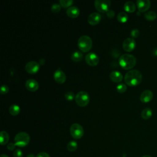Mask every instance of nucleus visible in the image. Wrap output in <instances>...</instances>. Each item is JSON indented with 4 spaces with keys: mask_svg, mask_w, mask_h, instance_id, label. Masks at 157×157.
I'll return each instance as SVG.
<instances>
[{
    "mask_svg": "<svg viewBox=\"0 0 157 157\" xmlns=\"http://www.w3.org/2000/svg\"><path fill=\"white\" fill-rule=\"evenodd\" d=\"M142 80V75L140 71L136 69L129 71L124 77V82L129 86H135L139 85Z\"/></svg>",
    "mask_w": 157,
    "mask_h": 157,
    "instance_id": "f257e3e1",
    "label": "nucleus"
},
{
    "mask_svg": "<svg viewBox=\"0 0 157 157\" xmlns=\"http://www.w3.org/2000/svg\"><path fill=\"white\" fill-rule=\"evenodd\" d=\"M118 63L123 69L129 70L136 66V58L132 55L123 54L119 58Z\"/></svg>",
    "mask_w": 157,
    "mask_h": 157,
    "instance_id": "f03ea898",
    "label": "nucleus"
},
{
    "mask_svg": "<svg viewBox=\"0 0 157 157\" xmlns=\"http://www.w3.org/2000/svg\"><path fill=\"white\" fill-rule=\"evenodd\" d=\"M78 48L84 53L90 51L93 46V41L88 36L83 35L79 37L77 42Z\"/></svg>",
    "mask_w": 157,
    "mask_h": 157,
    "instance_id": "7ed1b4c3",
    "label": "nucleus"
},
{
    "mask_svg": "<svg viewBox=\"0 0 157 157\" xmlns=\"http://www.w3.org/2000/svg\"><path fill=\"white\" fill-rule=\"evenodd\" d=\"M15 144L20 147L26 146L30 141V136L26 132H20L14 137Z\"/></svg>",
    "mask_w": 157,
    "mask_h": 157,
    "instance_id": "20e7f679",
    "label": "nucleus"
},
{
    "mask_svg": "<svg viewBox=\"0 0 157 157\" xmlns=\"http://www.w3.org/2000/svg\"><path fill=\"white\" fill-rule=\"evenodd\" d=\"M75 101L78 106L85 107L90 102V96L87 92L81 91L78 92L75 95Z\"/></svg>",
    "mask_w": 157,
    "mask_h": 157,
    "instance_id": "39448f33",
    "label": "nucleus"
},
{
    "mask_svg": "<svg viewBox=\"0 0 157 157\" xmlns=\"http://www.w3.org/2000/svg\"><path fill=\"white\" fill-rule=\"evenodd\" d=\"M70 133L71 136L75 139H79L84 134L83 127L78 123H74L71 126Z\"/></svg>",
    "mask_w": 157,
    "mask_h": 157,
    "instance_id": "423d86ee",
    "label": "nucleus"
},
{
    "mask_svg": "<svg viewBox=\"0 0 157 157\" xmlns=\"http://www.w3.org/2000/svg\"><path fill=\"white\" fill-rule=\"evenodd\" d=\"M111 2L109 0H96L94 1V6L96 9L102 13L107 12L110 7Z\"/></svg>",
    "mask_w": 157,
    "mask_h": 157,
    "instance_id": "0eeeda50",
    "label": "nucleus"
},
{
    "mask_svg": "<svg viewBox=\"0 0 157 157\" xmlns=\"http://www.w3.org/2000/svg\"><path fill=\"white\" fill-rule=\"evenodd\" d=\"M40 67V64L34 61H31L28 62L25 67L26 71L30 74H34L37 73Z\"/></svg>",
    "mask_w": 157,
    "mask_h": 157,
    "instance_id": "6e6552de",
    "label": "nucleus"
},
{
    "mask_svg": "<svg viewBox=\"0 0 157 157\" xmlns=\"http://www.w3.org/2000/svg\"><path fill=\"white\" fill-rule=\"evenodd\" d=\"M122 47L124 51L131 52L133 51L136 47V41L133 38L128 37L123 42Z\"/></svg>",
    "mask_w": 157,
    "mask_h": 157,
    "instance_id": "1a4fd4ad",
    "label": "nucleus"
},
{
    "mask_svg": "<svg viewBox=\"0 0 157 157\" xmlns=\"http://www.w3.org/2000/svg\"><path fill=\"white\" fill-rule=\"evenodd\" d=\"M85 59L86 63L91 66H95L98 65L99 61L98 56L96 53L93 52L89 53L87 55H86Z\"/></svg>",
    "mask_w": 157,
    "mask_h": 157,
    "instance_id": "9d476101",
    "label": "nucleus"
},
{
    "mask_svg": "<svg viewBox=\"0 0 157 157\" xmlns=\"http://www.w3.org/2000/svg\"><path fill=\"white\" fill-rule=\"evenodd\" d=\"M53 78L56 82L59 84H63L66 82V75L61 69L58 68L55 71L53 74Z\"/></svg>",
    "mask_w": 157,
    "mask_h": 157,
    "instance_id": "9b49d317",
    "label": "nucleus"
},
{
    "mask_svg": "<svg viewBox=\"0 0 157 157\" xmlns=\"http://www.w3.org/2000/svg\"><path fill=\"white\" fill-rule=\"evenodd\" d=\"M136 4L138 10L140 12H144L149 9L151 6V2L149 0H137Z\"/></svg>",
    "mask_w": 157,
    "mask_h": 157,
    "instance_id": "f8f14e48",
    "label": "nucleus"
},
{
    "mask_svg": "<svg viewBox=\"0 0 157 157\" xmlns=\"http://www.w3.org/2000/svg\"><path fill=\"white\" fill-rule=\"evenodd\" d=\"M101 20V15L98 12H93L88 17V22L91 25H98Z\"/></svg>",
    "mask_w": 157,
    "mask_h": 157,
    "instance_id": "ddd939ff",
    "label": "nucleus"
},
{
    "mask_svg": "<svg viewBox=\"0 0 157 157\" xmlns=\"http://www.w3.org/2000/svg\"><path fill=\"white\" fill-rule=\"evenodd\" d=\"M26 88L31 92L36 91L38 90L39 85L38 82L34 79H28L25 82Z\"/></svg>",
    "mask_w": 157,
    "mask_h": 157,
    "instance_id": "4468645a",
    "label": "nucleus"
},
{
    "mask_svg": "<svg viewBox=\"0 0 157 157\" xmlns=\"http://www.w3.org/2000/svg\"><path fill=\"white\" fill-rule=\"evenodd\" d=\"M153 94L151 91L147 90H144L140 96V100L142 103H147L152 100Z\"/></svg>",
    "mask_w": 157,
    "mask_h": 157,
    "instance_id": "2eb2a0df",
    "label": "nucleus"
},
{
    "mask_svg": "<svg viewBox=\"0 0 157 157\" xmlns=\"http://www.w3.org/2000/svg\"><path fill=\"white\" fill-rule=\"evenodd\" d=\"M67 15L72 18H75L78 17L80 14V10L76 6H71L66 10Z\"/></svg>",
    "mask_w": 157,
    "mask_h": 157,
    "instance_id": "dca6fc26",
    "label": "nucleus"
},
{
    "mask_svg": "<svg viewBox=\"0 0 157 157\" xmlns=\"http://www.w3.org/2000/svg\"><path fill=\"white\" fill-rule=\"evenodd\" d=\"M110 80L115 83H120L123 80V75L121 72L117 71H112L110 74Z\"/></svg>",
    "mask_w": 157,
    "mask_h": 157,
    "instance_id": "f3484780",
    "label": "nucleus"
},
{
    "mask_svg": "<svg viewBox=\"0 0 157 157\" xmlns=\"http://www.w3.org/2000/svg\"><path fill=\"white\" fill-rule=\"evenodd\" d=\"M124 10L129 13L134 12L136 10V5L132 1H127L124 3L123 6Z\"/></svg>",
    "mask_w": 157,
    "mask_h": 157,
    "instance_id": "a211bd4d",
    "label": "nucleus"
},
{
    "mask_svg": "<svg viewBox=\"0 0 157 157\" xmlns=\"http://www.w3.org/2000/svg\"><path fill=\"white\" fill-rule=\"evenodd\" d=\"M9 112L13 116L18 115L20 112V107L17 104H12L9 108Z\"/></svg>",
    "mask_w": 157,
    "mask_h": 157,
    "instance_id": "6ab92c4d",
    "label": "nucleus"
},
{
    "mask_svg": "<svg viewBox=\"0 0 157 157\" xmlns=\"http://www.w3.org/2000/svg\"><path fill=\"white\" fill-rule=\"evenodd\" d=\"M9 140V134L5 131H2L0 133V142L2 145H6L7 144Z\"/></svg>",
    "mask_w": 157,
    "mask_h": 157,
    "instance_id": "aec40b11",
    "label": "nucleus"
},
{
    "mask_svg": "<svg viewBox=\"0 0 157 157\" xmlns=\"http://www.w3.org/2000/svg\"><path fill=\"white\" fill-rule=\"evenodd\" d=\"M152 115V110L150 108L147 107L143 109L141 112V117L144 120H148Z\"/></svg>",
    "mask_w": 157,
    "mask_h": 157,
    "instance_id": "412c9836",
    "label": "nucleus"
},
{
    "mask_svg": "<svg viewBox=\"0 0 157 157\" xmlns=\"http://www.w3.org/2000/svg\"><path fill=\"white\" fill-rule=\"evenodd\" d=\"M83 58V53L79 51L74 52L71 55V59L74 62H79Z\"/></svg>",
    "mask_w": 157,
    "mask_h": 157,
    "instance_id": "4be33fe9",
    "label": "nucleus"
},
{
    "mask_svg": "<svg viewBox=\"0 0 157 157\" xmlns=\"http://www.w3.org/2000/svg\"><path fill=\"white\" fill-rule=\"evenodd\" d=\"M156 13L154 11H148L144 15L145 18L148 21H153L156 18Z\"/></svg>",
    "mask_w": 157,
    "mask_h": 157,
    "instance_id": "5701e85b",
    "label": "nucleus"
},
{
    "mask_svg": "<svg viewBox=\"0 0 157 157\" xmlns=\"http://www.w3.org/2000/svg\"><path fill=\"white\" fill-rule=\"evenodd\" d=\"M117 20L120 23H125L128 20V15L126 12H121L117 15Z\"/></svg>",
    "mask_w": 157,
    "mask_h": 157,
    "instance_id": "b1692460",
    "label": "nucleus"
},
{
    "mask_svg": "<svg viewBox=\"0 0 157 157\" xmlns=\"http://www.w3.org/2000/svg\"><path fill=\"white\" fill-rule=\"evenodd\" d=\"M77 148V143L74 140H72L69 142L67 145V149L68 151L71 152L75 151Z\"/></svg>",
    "mask_w": 157,
    "mask_h": 157,
    "instance_id": "393cba45",
    "label": "nucleus"
},
{
    "mask_svg": "<svg viewBox=\"0 0 157 157\" xmlns=\"http://www.w3.org/2000/svg\"><path fill=\"white\" fill-rule=\"evenodd\" d=\"M59 2V4L61 5V6H62L64 8L70 7L71 6L74 2V1L72 0H60Z\"/></svg>",
    "mask_w": 157,
    "mask_h": 157,
    "instance_id": "a878e982",
    "label": "nucleus"
},
{
    "mask_svg": "<svg viewBox=\"0 0 157 157\" xmlns=\"http://www.w3.org/2000/svg\"><path fill=\"white\" fill-rule=\"evenodd\" d=\"M117 91L120 93H124L127 90V86L124 83H119L117 86Z\"/></svg>",
    "mask_w": 157,
    "mask_h": 157,
    "instance_id": "bb28decb",
    "label": "nucleus"
},
{
    "mask_svg": "<svg viewBox=\"0 0 157 157\" xmlns=\"http://www.w3.org/2000/svg\"><path fill=\"white\" fill-rule=\"evenodd\" d=\"M64 98L67 101H72L75 98V96L72 91H67L65 93Z\"/></svg>",
    "mask_w": 157,
    "mask_h": 157,
    "instance_id": "cd10ccee",
    "label": "nucleus"
},
{
    "mask_svg": "<svg viewBox=\"0 0 157 157\" xmlns=\"http://www.w3.org/2000/svg\"><path fill=\"white\" fill-rule=\"evenodd\" d=\"M61 10V5L59 4H53L51 7V10L53 13H58Z\"/></svg>",
    "mask_w": 157,
    "mask_h": 157,
    "instance_id": "c85d7f7f",
    "label": "nucleus"
},
{
    "mask_svg": "<svg viewBox=\"0 0 157 157\" xmlns=\"http://www.w3.org/2000/svg\"><path fill=\"white\" fill-rule=\"evenodd\" d=\"M9 91V86L6 85H2L1 87V94H6Z\"/></svg>",
    "mask_w": 157,
    "mask_h": 157,
    "instance_id": "c756f323",
    "label": "nucleus"
},
{
    "mask_svg": "<svg viewBox=\"0 0 157 157\" xmlns=\"http://www.w3.org/2000/svg\"><path fill=\"white\" fill-rule=\"evenodd\" d=\"M140 34V32L139 29H133L131 31V36L132 38H136Z\"/></svg>",
    "mask_w": 157,
    "mask_h": 157,
    "instance_id": "7c9ffc66",
    "label": "nucleus"
},
{
    "mask_svg": "<svg viewBox=\"0 0 157 157\" xmlns=\"http://www.w3.org/2000/svg\"><path fill=\"white\" fill-rule=\"evenodd\" d=\"M23 156V153L21 150L20 149H16L13 151V157H22Z\"/></svg>",
    "mask_w": 157,
    "mask_h": 157,
    "instance_id": "2f4dec72",
    "label": "nucleus"
},
{
    "mask_svg": "<svg viewBox=\"0 0 157 157\" xmlns=\"http://www.w3.org/2000/svg\"><path fill=\"white\" fill-rule=\"evenodd\" d=\"M106 13L107 17L109 18H112L115 16V12L113 10H109Z\"/></svg>",
    "mask_w": 157,
    "mask_h": 157,
    "instance_id": "473e14b6",
    "label": "nucleus"
},
{
    "mask_svg": "<svg viewBox=\"0 0 157 157\" xmlns=\"http://www.w3.org/2000/svg\"><path fill=\"white\" fill-rule=\"evenodd\" d=\"M15 146H16V145H15L14 143H13V142H10L9 144H8L7 147V149H8L9 150L12 151V150H13L15 149Z\"/></svg>",
    "mask_w": 157,
    "mask_h": 157,
    "instance_id": "72a5a7b5",
    "label": "nucleus"
},
{
    "mask_svg": "<svg viewBox=\"0 0 157 157\" xmlns=\"http://www.w3.org/2000/svg\"><path fill=\"white\" fill-rule=\"evenodd\" d=\"M36 157H50V156L48 153L45 152H40L37 155Z\"/></svg>",
    "mask_w": 157,
    "mask_h": 157,
    "instance_id": "f704fd0d",
    "label": "nucleus"
},
{
    "mask_svg": "<svg viewBox=\"0 0 157 157\" xmlns=\"http://www.w3.org/2000/svg\"><path fill=\"white\" fill-rule=\"evenodd\" d=\"M151 54L155 56H157V48L153 49V50L151 52Z\"/></svg>",
    "mask_w": 157,
    "mask_h": 157,
    "instance_id": "c9c22d12",
    "label": "nucleus"
},
{
    "mask_svg": "<svg viewBox=\"0 0 157 157\" xmlns=\"http://www.w3.org/2000/svg\"><path fill=\"white\" fill-rule=\"evenodd\" d=\"M45 63V59H43V58H42V59H40V61H39V64H44Z\"/></svg>",
    "mask_w": 157,
    "mask_h": 157,
    "instance_id": "e433bc0d",
    "label": "nucleus"
},
{
    "mask_svg": "<svg viewBox=\"0 0 157 157\" xmlns=\"http://www.w3.org/2000/svg\"><path fill=\"white\" fill-rule=\"evenodd\" d=\"M27 157H35V156H34L33 154L31 153V154H29V155L27 156Z\"/></svg>",
    "mask_w": 157,
    "mask_h": 157,
    "instance_id": "4c0bfd02",
    "label": "nucleus"
},
{
    "mask_svg": "<svg viewBox=\"0 0 157 157\" xmlns=\"http://www.w3.org/2000/svg\"><path fill=\"white\" fill-rule=\"evenodd\" d=\"M1 157H9V156L6 154H2L1 155Z\"/></svg>",
    "mask_w": 157,
    "mask_h": 157,
    "instance_id": "58836bf2",
    "label": "nucleus"
},
{
    "mask_svg": "<svg viewBox=\"0 0 157 157\" xmlns=\"http://www.w3.org/2000/svg\"><path fill=\"white\" fill-rule=\"evenodd\" d=\"M142 157H152V156H150V155H145L142 156Z\"/></svg>",
    "mask_w": 157,
    "mask_h": 157,
    "instance_id": "ea45409f",
    "label": "nucleus"
}]
</instances>
